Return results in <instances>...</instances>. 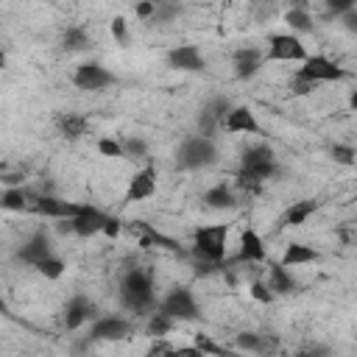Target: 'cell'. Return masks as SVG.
<instances>
[{
	"label": "cell",
	"mask_w": 357,
	"mask_h": 357,
	"mask_svg": "<svg viewBox=\"0 0 357 357\" xmlns=\"http://www.w3.org/2000/svg\"><path fill=\"white\" fill-rule=\"evenodd\" d=\"M282 173L279 156L268 142H254L240 151V167H237V187L245 195H254L262 190L265 181L276 178Z\"/></svg>",
	"instance_id": "obj_1"
},
{
	"label": "cell",
	"mask_w": 357,
	"mask_h": 357,
	"mask_svg": "<svg viewBox=\"0 0 357 357\" xmlns=\"http://www.w3.org/2000/svg\"><path fill=\"white\" fill-rule=\"evenodd\" d=\"M120 304L134 312V315H151L159 307L156 290H153V273L134 265L126 268L123 279H120Z\"/></svg>",
	"instance_id": "obj_2"
},
{
	"label": "cell",
	"mask_w": 357,
	"mask_h": 357,
	"mask_svg": "<svg viewBox=\"0 0 357 357\" xmlns=\"http://www.w3.org/2000/svg\"><path fill=\"white\" fill-rule=\"evenodd\" d=\"M226 240H229V226L226 223L198 226L192 231V257L198 262L223 265L226 262Z\"/></svg>",
	"instance_id": "obj_3"
},
{
	"label": "cell",
	"mask_w": 357,
	"mask_h": 357,
	"mask_svg": "<svg viewBox=\"0 0 357 357\" xmlns=\"http://www.w3.org/2000/svg\"><path fill=\"white\" fill-rule=\"evenodd\" d=\"M218 156L220 153H218L215 139L192 134L176 148V167L178 170H204V167H212L218 162Z\"/></svg>",
	"instance_id": "obj_4"
},
{
	"label": "cell",
	"mask_w": 357,
	"mask_h": 357,
	"mask_svg": "<svg viewBox=\"0 0 357 357\" xmlns=\"http://www.w3.org/2000/svg\"><path fill=\"white\" fill-rule=\"evenodd\" d=\"M159 312H165L167 318L173 321H195L201 315L198 310V301H195V293L187 287V284H176L170 287L162 298H159Z\"/></svg>",
	"instance_id": "obj_5"
},
{
	"label": "cell",
	"mask_w": 357,
	"mask_h": 357,
	"mask_svg": "<svg viewBox=\"0 0 357 357\" xmlns=\"http://www.w3.org/2000/svg\"><path fill=\"white\" fill-rule=\"evenodd\" d=\"M231 106H234V103H231L226 95H215V98H209V100L201 106L198 120H195L198 134L215 139V134L223 131V120H226V114L231 112Z\"/></svg>",
	"instance_id": "obj_6"
},
{
	"label": "cell",
	"mask_w": 357,
	"mask_h": 357,
	"mask_svg": "<svg viewBox=\"0 0 357 357\" xmlns=\"http://www.w3.org/2000/svg\"><path fill=\"white\" fill-rule=\"evenodd\" d=\"M265 59L268 61H307L310 53L304 47V42L296 36V33H271L268 36V50H265Z\"/></svg>",
	"instance_id": "obj_7"
},
{
	"label": "cell",
	"mask_w": 357,
	"mask_h": 357,
	"mask_svg": "<svg viewBox=\"0 0 357 357\" xmlns=\"http://www.w3.org/2000/svg\"><path fill=\"white\" fill-rule=\"evenodd\" d=\"M301 78H307V81H312L315 86L318 84H332V81H343L349 73L337 64V61H332L329 56H324V53H315V56H310L298 70H296Z\"/></svg>",
	"instance_id": "obj_8"
},
{
	"label": "cell",
	"mask_w": 357,
	"mask_h": 357,
	"mask_svg": "<svg viewBox=\"0 0 357 357\" xmlns=\"http://www.w3.org/2000/svg\"><path fill=\"white\" fill-rule=\"evenodd\" d=\"M73 84H75L78 89H84V92H100V89H106V86L117 84V75H114L112 70H106L100 61H84V64L75 67Z\"/></svg>",
	"instance_id": "obj_9"
},
{
	"label": "cell",
	"mask_w": 357,
	"mask_h": 357,
	"mask_svg": "<svg viewBox=\"0 0 357 357\" xmlns=\"http://www.w3.org/2000/svg\"><path fill=\"white\" fill-rule=\"evenodd\" d=\"M128 335H131V321L123 315H100L89 326V340H100V343L126 340Z\"/></svg>",
	"instance_id": "obj_10"
},
{
	"label": "cell",
	"mask_w": 357,
	"mask_h": 357,
	"mask_svg": "<svg viewBox=\"0 0 357 357\" xmlns=\"http://www.w3.org/2000/svg\"><path fill=\"white\" fill-rule=\"evenodd\" d=\"M165 61L176 73H204L206 70V59H204V53L195 45H176V47H170Z\"/></svg>",
	"instance_id": "obj_11"
},
{
	"label": "cell",
	"mask_w": 357,
	"mask_h": 357,
	"mask_svg": "<svg viewBox=\"0 0 357 357\" xmlns=\"http://www.w3.org/2000/svg\"><path fill=\"white\" fill-rule=\"evenodd\" d=\"M17 257L25 262V265H31V268H36L42 259H47V257H53V243H50V234L45 231V229H36L22 245H20V251H17Z\"/></svg>",
	"instance_id": "obj_12"
},
{
	"label": "cell",
	"mask_w": 357,
	"mask_h": 357,
	"mask_svg": "<svg viewBox=\"0 0 357 357\" xmlns=\"http://www.w3.org/2000/svg\"><path fill=\"white\" fill-rule=\"evenodd\" d=\"M95 301L89 298V296H84V293H75L67 304H64V315H61V321H64V329H70V332H75V329H81L89 318H95Z\"/></svg>",
	"instance_id": "obj_13"
},
{
	"label": "cell",
	"mask_w": 357,
	"mask_h": 357,
	"mask_svg": "<svg viewBox=\"0 0 357 357\" xmlns=\"http://www.w3.org/2000/svg\"><path fill=\"white\" fill-rule=\"evenodd\" d=\"M265 64V53L259 47H237L231 56V70L237 81H251Z\"/></svg>",
	"instance_id": "obj_14"
},
{
	"label": "cell",
	"mask_w": 357,
	"mask_h": 357,
	"mask_svg": "<svg viewBox=\"0 0 357 357\" xmlns=\"http://www.w3.org/2000/svg\"><path fill=\"white\" fill-rule=\"evenodd\" d=\"M153 192H156V167H153V165H145V167H139V170L131 176L123 201H126V204H137V201L151 198Z\"/></svg>",
	"instance_id": "obj_15"
},
{
	"label": "cell",
	"mask_w": 357,
	"mask_h": 357,
	"mask_svg": "<svg viewBox=\"0 0 357 357\" xmlns=\"http://www.w3.org/2000/svg\"><path fill=\"white\" fill-rule=\"evenodd\" d=\"M226 134H262V126L251 106H231V112L223 120Z\"/></svg>",
	"instance_id": "obj_16"
},
{
	"label": "cell",
	"mask_w": 357,
	"mask_h": 357,
	"mask_svg": "<svg viewBox=\"0 0 357 357\" xmlns=\"http://www.w3.org/2000/svg\"><path fill=\"white\" fill-rule=\"evenodd\" d=\"M106 220H109V215L103 209H98L95 204H84L81 215L73 218V231H75V237H95V234H103Z\"/></svg>",
	"instance_id": "obj_17"
},
{
	"label": "cell",
	"mask_w": 357,
	"mask_h": 357,
	"mask_svg": "<svg viewBox=\"0 0 357 357\" xmlns=\"http://www.w3.org/2000/svg\"><path fill=\"white\" fill-rule=\"evenodd\" d=\"M265 257H268L265 240H262L254 229H243V234H240V248H237L234 262H265Z\"/></svg>",
	"instance_id": "obj_18"
},
{
	"label": "cell",
	"mask_w": 357,
	"mask_h": 357,
	"mask_svg": "<svg viewBox=\"0 0 357 357\" xmlns=\"http://www.w3.org/2000/svg\"><path fill=\"white\" fill-rule=\"evenodd\" d=\"M318 212V201L315 198H301V201H293L284 212H282V218H279V226L282 229H296V226H304L312 215Z\"/></svg>",
	"instance_id": "obj_19"
},
{
	"label": "cell",
	"mask_w": 357,
	"mask_h": 357,
	"mask_svg": "<svg viewBox=\"0 0 357 357\" xmlns=\"http://www.w3.org/2000/svg\"><path fill=\"white\" fill-rule=\"evenodd\" d=\"M201 201H204L206 209H218V212H223V209H234V206H237L234 187H231V184H223V181L206 187L204 195H201Z\"/></svg>",
	"instance_id": "obj_20"
},
{
	"label": "cell",
	"mask_w": 357,
	"mask_h": 357,
	"mask_svg": "<svg viewBox=\"0 0 357 357\" xmlns=\"http://www.w3.org/2000/svg\"><path fill=\"white\" fill-rule=\"evenodd\" d=\"M268 287L276 293V296H290V293H296L298 290V282H296V276L290 273V268H284L282 262H273V265H268Z\"/></svg>",
	"instance_id": "obj_21"
},
{
	"label": "cell",
	"mask_w": 357,
	"mask_h": 357,
	"mask_svg": "<svg viewBox=\"0 0 357 357\" xmlns=\"http://www.w3.org/2000/svg\"><path fill=\"white\" fill-rule=\"evenodd\" d=\"M56 128L64 139H81L89 131V120L78 112H61L56 114Z\"/></svg>",
	"instance_id": "obj_22"
},
{
	"label": "cell",
	"mask_w": 357,
	"mask_h": 357,
	"mask_svg": "<svg viewBox=\"0 0 357 357\" xmlns=\"http://www.w3.org/2000/svg\"><path fill=\"white\" fill-rule=\"evenodd\" d=\"M134 231H137V240H139L142 248L162 245V248H167V251H178V243H176L173 237H165L162 231H156V229H153L151 223H145V220H134Z\"/></svg>",
	"instance_id": "obj_23"
},
{
	"label": "cell",
	"mask_w": 357,
	"mask_h": 357,
	"mask_svg": "<svg viewBox=\"0 0 357 357\" xmlns=\"http://www.w3.org/2000/svg\"><path fill=\"white\" fill-rule=\"evenodd\" d=\"M321 259V254H318V248H312V245H307V243H290L284 251H282V265L284 268H298V265H310V262H318Z\"/></svg>",
	"instance_id": "obj_24"
},
{
	"label": "cell",
	"mask_w": 357,
	"mask_h": 357,
	"mask_svg": "<svg viewBox=\"0 0 357 357\" xmlns=\"http://www.w3.org/2000/svg\"><path fill=\"white\" fill-rule=\"evenodd\" d=\"M36 195L39 192H31L25 187H6L3 195H0V206L6 212H25V209H31V204L36 201Z\"/></svg>",
	"instance_id": "obj_25"
},
{
	"label": "cell",
	"mask_w": 357,
	"mask_h": 357,
	"mask_svg": "<svg viewBox=\"0 0 357 357\" xmlns=\"http://www.w3.org/2000/svg\"><path fill=\"white\" fill-rule=\"evenodd\" d=\"M284 22L290 25V33H312L315 31V22H312V14L307 8V3H296L293 8L284 11Z\"/></svg>",
	"instance_id": "obj_26"
},
{
	"label": "cell",
	"mask_w": 357,
	"mask_h": 357,
	"mask_svg": "<svg viewBox=\"0 0 357 357\" xmlns=\"http://www.w3.org/2000/svg\"><path fill=\"white\" fill-rule=\"evenodd\" d=\"M92 45V39H89V33L81 28V25H70L64 33H61V50H67V53H81V50H86Z\"/></svg>",
	"instance_id": "obj_27"
},
{
	"label": "cell",
	"mask_w": 357,
	"mask_h": 357,
	"mask_svg": "<svg viewBox=\"0 0 357 357\" xmlns=\"http://www.w3.org/2000/svg\"><path fill=\"white\" fill-rule=\"evenodd\" d=\"M173 326H176V321L156 310V312H151V315H148L145 335H151V337H165V335H170V329H173Z\"/></svg>",
	"instance_id": "obj_28"
},
{
	"label": "cell",
	"mask_w": 357,
	"mask_h": 357,
	"mask_svg": "<svg viewBox=\"0 0 357 357\" xmlns=\"http://www.w3.org/2000/svg\"><path fill=\"white\" fill-rule=\"evenodd\" d=\"M64 271H67V262H64L59 254H53V257L42 259V262L36 265V273H39V276H45V279H50V282L61 279V276H64Z\"/></svg>",
	"instance_id": "obj_29"
},
{
	"label": "cell",
	"mask_w": 357,
	"mask_h": 357,
	"mask_svg": "<svg viewBox=\"0 0 357 357\" xmlns=\"http://www.w3.org/2000/svg\"><path fill=\"white\" fill-rule=\"evenodd\" d=\"M329 156H332L335 165H343V167L357 165V148H354V145H346V142L329 145Z\"/></svg>",
	"instance_id": "obj_30"
},
{
	"label": "cell",
	"mask_w": 357,
	"mask_h": 357,
	"mask_svg": "<svg viewBox=\"0 0 357 357\" xmlns=\"http://www.w3.org/2000/svg\"><path fill=\"white\" fill-rule=\"evenodd\" d=\"M262 340H265V335L251 332V329L234 335V346H237L240 351H254V354H259V351H262Z\"/></svg>",
	"instance_id": "obj_31"
},
{
	"label": "cell",
	"mask_w": 357,
	"mask_h": 357,
	"mask_svg": "<svg viewBox=\"0 0 357 357\" xmlns=\"http://www.w3.org/2000/svg\"><path fill=\"white\" fill-rule=\"evenodd\" d=\"M98 153H100V156H109V159H126L123 139H114V137H100V139H98Z\"/></svg>",
	"instance_id": "obj_32"
},
{
	"label": "cell",
	"mask_w": 357,
	"mask_h": 357,
	"mask_svg": "<svg viewBox=\"0 0 357 357\" xmlns=\"http://www.w3.org/2000/svg\"><path fill=\"white\" fill-rule=\"evenodd\" d=\"M123 148H126V159H148V142L142 137H126L123 139Z\"/></svg>",
	"instance_id": "obj_33"
},
{
	"label": "cell",
	"mask_w": 357,
	"mask_h": 357,
	"mask_svg": "<svg viewBox=\"0 0 357 357\" xmlns=\"http://www.w3.org/2000/svg\"><path fill=\"white\" fill-rule=\"evenodd\" d=\"M248 293H251V298L259 301V304H273V301H276V293H273V290L268 287V282H262V279H254L251 287H248Z\"/></svg>",
	"instance_id": "obj_34"
},
{
	"label": "cell",
	"mask_w": 357,
	"mask_h": 357,
	"mask_svg": "<svg viewBox=\"0 0 357 357\" xmlns=\"http://www.w3.org/2000/svg\"><path fill=\"white\" fill-rule=\"evenodd\" d=\"M178 14H181L178 3H156V14H153L151 22H173Z\"/></svg>",
	"instance_id": "obj_35"
},
{
	"label": "cell",
	"mask_w": 357,
	"mask_h": 357,
	"mask_svg": "<svg viewBox=\"0 0 357 357\" xmlns=\"http://www.w3.org/2000/svg\"><path fill=\"white\" fill-rule=\"evenodd\" d=\"M109 31H112L117 45H128V22H126V17H112Z\"/></svg>",
	"instance_id": "obj_36"
},
{
	"label": "cell",
	"mask_w": 357,
	"mask_h": 357,
	"mask_svg": "<svg viewBox=\"0 0 357 357\" xmlns=\"http://www.w3.org/2000/svg\"><path fill=\"white\" fill-rule=\"evenodd\" d=\"M287 86H290V92H293V95H310V92H315V84H312V81H307V78H301L298 73L290 78V84H287Z\"/></svg>",
	"instance_id": "obj_37"
},
{
	"label": "cell",
	"mask_w": 357,
	"mask_h": 357,
	"mask_svg": "<svg viewBox=\"0 0 357 357\" xmlns=\"http://www.w3.org/2000/svg\"><path fill=\"white\" fill-rule=\"evenodd\" d=\"M134 14H137L139 20H145V22H151V20H153V14H156V0L137 3V6H134Z\"/></svg>",
	"instance_id": "obj_38"
},
{
	"label": "cell",
	"mask_w": 357,
	"mask_h": 357,
	"mask_svg": "<svg viewBox=\"0 0 357 357\" xmlns=\"http://www.w3.org/2000/svg\"><path fill=\"white\" fill-rule=\"evenodd\" d=\"M293 357H329V349H326V346H318V343H312V346H304V349H298Z\"/></svg>",
	"instance_id": "obj_39"
},
{
	"label": "cell",
	"mask_w": 357,
	"mask_h": 357,
	"mask_svg": "<svg viewBox=\"0 0 357 357\" xmlns=\"http://www.w3.org/2000/svg\"><path fill=\"white\" fill-rule=\"evenodd\" d=\"M120 231H123V220L117 218V215H109V220H106V226H103V234L106 237H120Z\"/></svg>",
	"instance_id": "obj_40"
},
{
	"label": "cell",
	"mask_w": 357,
	"mask_h": 357,
	"mask_svg": "<svg viewBox=\"0 0 357 357\" xmlns=\"http://www.w3.org/2000/svg\"><path fill=\"white\" fill-rule=\"evenodd\" d=\"M340 25H343L349 33H354V36H357V6H354V8H349V11L340 17Z\"/></svg>",
	"instance_id": "obj_41"
},
{
	"label": "cell",
	"mask_w": 357,
	"mask_h": 357,
	"mask_svg": "<svg viewBox=\"0 0 357 357\" xmlns=\"http://www.w3.org/2000/svg\"><path fill=\"white\" fill-rule=\"evenodd\" d=\"M349 8H354V3H349V0H343V3H335V0H329V3H326V14H335L337 20H340V17H343Z\"/></svg>",
	"instance_id": "obj_42"
},
{
	"label": "cell",
	"mask_w": 357,
	"mask_h": 357,
	"mask_svg": "<svg viewBox=\"0 0 357 357\" xmlns=\"http://www.w3.org/2000/svg\"><path fill=\"white\" fill-rule=\"evenodd\" d=\"M6 187H22L25 184V176L22 173H3V178H0Z\"/></svg>",
	"instance_id": "obj_43"
},
{
	"label": "cell",
	"mask_w": 357,
	"mask_h": 357,
	"mask_svg": "<svg viewBox=\"0 0 357 357\" xmlns=\"http://www.w3.org/2000/svg\"><path fill=\"white\" fill-rule=\"evenodd\" d=\"M56 231H59V234H75V231H73V220H59V223H56Z\"/></svg>",
	"instance_id": "obj_44"
},
{
	"label": "cell",
	"mask_w": 357,
	"mask_h": 357,
	"mask_svg": "<svg viewBox=\"0 0 357 357\" xmlns=\"http://www.w3.org/2000/svg\"><path fill=\"white\" fill-rule=\"evenodd\" d=\"M349 109L351 112H357V86L351 89V95H349Z\"/></svg>",
	"instance_id": "obj_45"
},
{
	"label": "cell",
	"mask_w": 357,
	"mask_h": 357,
	"mask_svg": "<svg viewBox=\"0 0 357 357\" xmlns=\"http://www.w3.org/2000/svg\"><path fill=\"white\" fill-rule=\"evenodd\" d=\"M145 357H162V354H159V351H156V349H151V351H148V354H145Z\"/></svg>",
	"instance_id": "obj_46"
}]
</instances>
